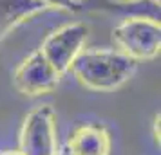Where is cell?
<instances>
[{"instance_id": "cell-1", "label": "cell", "mask_w": 161, "mask_h": 155, "mask_svg": "<svg viewBox=\"0 0 161 155\" xmlns=\"http://www.w3.org/2000/svg\"><path fill=\"white\" fill-rule=\"evenodd\" d=\"M138 61L118 49H83L69 70L89 90L110 92L121 87L136 72Z\"/></svg>"}, {"instance_id": "cell-2", "label": "cell", "mask_w": 161, "mask_h": 155, "mask_svg": "<svg viewBox=\"0 0 161 155\" xmlns=\"http://www.w3.org/2000/svg\"><path fill=\"white\" fill-rule=\"evenodd\" d=\"M118 51L132 59H152L159 54L161 27L159 22L148 16H129L112 31Z\"/></svg>"}, {"instance_id": "cell-3", "label": "cell", "mask_w": 161, "mask_h": 155, "mask_svg": "<svg viewBox=\"0 0 161 155\" xmlns=\"http://www.w3.org/2000/svg\"><path fill=\"white\" fill-rule=\"evenodd\" d=\"M22 155H56V114L51 105H40L25 116L20 130Z\"/></svg>"}, {"instance_id": "cell-4", "label": "cell", "mask_w": 161, "mask_h": 155, "mask_svg": "<svg viewBox=\"0 0 161 155\" xmlns=\"http://www.w3.org/2000/svg\"><path fill=\"white\" fill-rule=\"evenodd\" d=\"M87 34L89 27L81 22L62 25L44 40L40 52L60 74H64L69 70L74 58L83 51V44L87 40Z\"/></svg>"}, {"instance_id": "cell-5", "label": "cell", "mask_w": 161, "mask_h": 155, "mask_svg": "<svg viewBox=\"0 0 161 155\" xmlns=\"http://www.w3.org/2000/svg\"><path fill=\"white\" fill-rule=\"evenodd\" d=\"M62 74L47 61L44 54L35 51L16 67L13 81L15 87L25 96H42L56 89Z\"/></svg>"}, {"instance_id": "cell-6", "label": "cell", "mask_w": 161, "mask_h": 155, "mask_svg": "<svg viewBox=\"0 0 161 155\" xmlns=\"http://www.w3.org/2000/svg\"><path fill=\"white\" fill-rule=\"evenodd\" d=\"M71 155H110V133L102 123H81L69 133Z\"/></svg>"}, {"instance_id": "cell-7", "label": "cell", "mask_w": 161, "mask_h": 155, "mask_svg": "<svg viewBox=\"0 0 161 155\" xmlns=\"http://www.w3.org/2000/svg\"><path fill=\"white\" fill-rule=\"evenodd\" d=\"M44 9L47 6L40 0H0V40Z\"/></svg>"}, {"instance_id": "cell-8", "label": "cell", "mask_w": 161, "mask_h": 155, "mask_svg": "<svg viewBox=\"0 0 161 155\" xmlns=\"http://www.w3.org/2000/svg\"><path fill=\"white\" fill-rule=\"evenodd\" d=\"M45 6H56V8H65V9H76V0H40Z\"/></svg>"}, {"instance_id": "cell-9", "label": "cell", "mask_w": 161, "mask_h": 155, "mask_svg": "<svg viewBox=\"0 0 161 155\" xmlns=\"http://www.w3.org/2000/svg\"><path fill=\"white\" fill-rule=\"evenodd\" d=\"M114 2L121 6V4H132V2H138V0H114Z\"/></svg>"}, {"instance_id": "cell-10", "label": "cell", "mask_w": 161, "mask_h": 155, "mask_svg": "<svg viewBox=\"0 0 161 155\" xmlns=\"http://www.w3.org/2000/svg\"><path fill=\"white\" fill-rule=\"evenodd\" d=\"M2 155H22L20 152H6V153H2Z\"/></svg>"}, {"instance_id": "cell-11", "label": "cell", "mask_w": 161, "mask_h": 155, "mask_svg": "<svg viewBox=\"0 0 161 155\" xmlns=\"http://www.w3.org/2000/svg\"><path fill=\"white\" fill-rule=\"evenodd\" d=\"M56 155H71V153H69L67 150H62V152H58V153H56Z\"/></svg>"}, {"instance_id": "cell-12", "label": "cell", "mask_w": 161, "mask_h": 155, "mask_svg": "<svg viewBox=\"0 0 161 155\" xmlns=\"http://www.w3.org/2000/svg\"><path fill=\"white\" fill-rule=\"evenodd\" d=\"M154 2H158V4H159V0H154Z\"/></svg>"}]
</instances>
